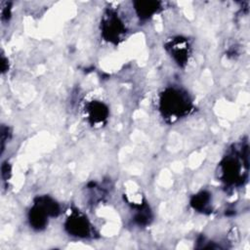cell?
I'll list each match as a JSON object with an SVG mask.
<instances>
[{"label": "cell", "instance_id": "8992f818", "mask_svg": "<svg viewBox=\"0 0 250 250\" xmlns=\"http://www.w3.org/2000/svg\"><path fill=\"white\" fill-rule=\"evenodd\" d=\"M87 113L90 121L93 124L102 123L104 121L108 114V109L106 105L101 102L93 101L87 104Z\"/></svg>", "mask_w": 250, "mask_h": 250}, {"label": "cell", "instance_id": "52a82bcc", "mask_svg": "<svg viewBox=\"0 0 250 250\" xmlns=\"http://www.w3.org/2000/svg\"><path fill=\"white\" fill-rule=\"evenodd\" d=\"M169 49L174 60L180 65L186 63L188 58V44L186 40L181 38L173 40L169 45Z\"/></svg>", "mask_w": 250, "mask_h": 250}, {"label": "cell", "instance_id": "9c48e42d", "mask_svg": "<svg viewBox=\"0 0 250 250\" xmlns=\"http://www.w3.org/2000/svg\"><path fill=\"white\" fill-rule=\"evenodd\" d=\"M209 201H210L209 194L205 191H202L192 197L190 204L197 211H206Z\"/></svg>", "mask_w": 250, "mask_h": 250}, {"label": "cell", "instance_id": "6da1fadb", "mask_svg": "<svg viewBox=\"0 0 250 250\" xmlns=\"http://www.w3.org/2000/svg\"><path fill=\"white\" fill-rule=\"evenodd\" d=\"M190 108L191 102L182 90L170 88L161 94L160 110L164 116L178 118L188 113Z\"/></svg>", "mask_w": 250, "mask_h": 250}, {"label": "cell", "instance_id": "ba28073f", "mask_svg": "<svg viewBox=\"0 0 250 250\" xmlns=\"http://www.w3.org/2000/svg\"><path fill=\"white\" fill-rule=\"evenodd\" d=\"M159 2L139 1L135 2V10L141 19H148L159 9Z\"/></svg>", "mask_w": 250, "mask_h": 250}, {"label": "cell", "instance_id": "277c9868", "mask_svg": "<svg viewBox=\"0 0 250 250\" xmlns=\"http://www.w3.org/2000/svg\"><path fill=\"white\" fill-rule=\"evenodd\" d=\"M65 229L70 235L88 237L91 234V225L80 212H73L65 222Z\"/></svg>", "mask_w": 250, "mask_h": 250}, {"label": "cell", "instance_id": "5b68a950", "mask_svg": "<svg viewBox=\"0 0 250 250\" xmlns=\"http://www.w3.org/2000/svg\"><path fill=\"white\" fill-rule=\"evenodd\" d=\"M241 162L236 157L228 156L222 163V174L226 182L236 183L241 178Z\"/></svg>", "mask_w": 250, "mask_h": 250}, {"label": "cell", "instance_id": "7a4b0ae2", "mask_svg": "<svg viewBox=\"0 0 250 250\" xmlns=\"http://www.w3.org/2000/svg\"><path fill=\"white\" fill-rule=\"evenodd\" d=\"M60 213L58 203L48 196L37 198L29 211L30 226L35 229H42L46 227L48 217H55Z\"/></svg>", "mask_w": 250, "mask_h": 250}, {"label": "cell", "instance_id": "3957f363", "mask_svg": "<svg viewBox=\"0 0 250 250\" xmlns=\"http://www.w3.org/2000/svg\"><path fill=\"white\" fill-rule=\"evenodd\" d=\"M102 31L105 40L117 43L125 32V26L115 14L109 13L102 24Z\"/></svg>", "mask_w": 250, "mask_h": 250}]
</instances>
